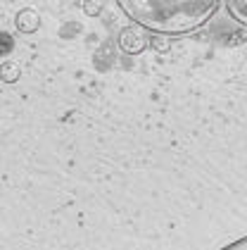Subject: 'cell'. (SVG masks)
<instances>
[{
    "label": "cell",
    "mask_w": 247,
    "mask_h": 250,
    "mask_svg": "<svg viewBox=\"0 0 247 250\" xmlns=\"http://www.w3.org/2000/svg\"><path fill=\"white\" fill-rule=\"evenodd\" d=\"M124 15L154 34L178 36L214 17L221 0H116Z\"/></svg>",
    "instance_id": "6da1fadb"
},
{
    "label": "cell",
    "mask_w": 247,
    "mask_h": 250,
    "mask_svg": "<svg viewBox=\"0 0 247 250\" xmlns=\"http://www.w3.org/2000/svg\"><path fill=\"white\" fill-rule=\"evenodd\" d=\"M226 7L233 20L247 26V0H226Z\"/></svg>",
    "instance_id": "3957f363"
},
{
    "label": "cell",
    "mask_w": 247,
    "mask_h": 250,
    "mask_svg": "<svg viewBox=\"0 0 247 250\" xmlns=\"http://www.w3.org/2000/svg\"><path fill=\"white\" fill-rule=\"evenodd\" d=\"M119 45H121L129 55H138V53H143V50L148 48V39H145L138 29L129 26V29H124V31H121V36H119Z\"/></svg>",
    "instance_id": "7a4b0ae2"
}]
</instances>
